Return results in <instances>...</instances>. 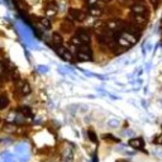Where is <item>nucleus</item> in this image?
Returning <instances> with one entry per match:
<instances>
[{
  "mask_svg": "<svg viewBox=\"0 0 162 162\" xmlns=\"http://www.w3.org/2000/svg\"><path fill=\"white\" fill-rule=\"evenodd\" d=\"M77 59L79 61H90L91 57V48L89 47V44H81V51L77 52Z\"/></svg>",
  "mask_w": 162,
  "mask_h": 162,
  "instance_id": "obj_1",
  "label": "nucleus"
},
{
  "mask_svg": "<svg viewBox=\"0 0 162 162\" xmlns=\"http://www.w3.org/2000/svg\"><path fill=\"white\" fill-rule=\"evenodd\" d=\"M69 19H71V20H84L85 19V14L81 10H79V9H70L69 10Z\"/></svg>",
  "mask_w": 162,
  "mask_h": 162,
  "instance_id": "obj_2",
  "label": "nucleus"
},
{
  "mask_svg": "<svg viewBox=\"0 0 162 162\" xmlns=\"http://www.w3.org/2000/svg\"><path fill=\"white\" fill-rule=\"evenodd\" d=\"M56 51H57V53L61 56L62 58H65V59H67V61H70V59H72V53L70 52L69 49L66 48V47H63V46H61V47H57L56 48Z\"/></svg>",
  "mask_w": 162,
  "mask_h": 162,
  "instance_id": "obj_3",
  "label": "nucleus"
},
{
  "mask_svg": "<svg viewBox=\"0 0 162 162\" xmlns=\"http://www.w3.org/2000/svg\"><path fill=\"white\" fill-rule=\"evenodd\" d=\"M76 36L80 37V39L82 41V44H89V43H90L91 37H90V34H89L86 31H85V29H79L77 33H76Z\"/></svg>",
  "mask_w": 162,
  "mask_h": 162,
  "instance_id": "obj_4",
  "label": "nucleus"
},
{
  "mask_svg": "<svg viewBox=\"0 0 162 162\" xmlns=\"http://www.w3.org/2000/svg\"><path fill=\"white\" fill-rule=\"evenodd\" d=\"M129 146L135 148V150H142L144 147V140L142 138H133L129 140Z\"/></svg>",
  "mask_w": 162,
  "mask_h": 162,
  "instance_id": "obj_5",
  "label": "nucleus"
},
{
  "mask_svg": "<svg viewBox=\"0 0 162 162\" xmlns=\"http://www.w3.org/2000/svg\"><path fill=\"white\" fill-rule=\"evenodd\" d=\"M132 11L134 14H144L146 13V6L142 3H135L134 5H132Z\"/></svg>",
  "mask_w": 162,
  "mask_h": 162,
  "instance_id": "obj_6",
  "label": "nucleus"
},
{
  "mask_svg": "<svg viewBox=\"0 0 162 162\" xmlns=\"http://www.w3.org/2000/svg\"><path fill=\"white\" fill-rule=\"evenodd\" d=\"M122 25V22L118 19H112L108 22V28L110 29V31H117V29Z\"/></svg>",
  "mask_w": 162,
  "mask_h": 162,
  "instance_id": "obj_7",
  "label": "nucleus"
},
{
  "mask_svg": "<svg viewBox=\"0 0 162 162\" xmlns=\"http://www.w3.org/2000/svg\"><path fill=\"white\" fill-rule=\"evenodd\" d=\"M101 13H103V10H101L100 8L95 6V5L90 6L89 8V10H87V14L91 15V16H99V15H101Z\"/></svg>",
  "mask_w": 162,
  "mask_h": 162,
  "instance_id": "obj_8",
  "label": "nucleus"
},
{
  "mask_svg": "<svg viewBox=\"0 0 162 162\" xmlns=\"http://www.w3.org/2000/svg\"><path fill=\"white\" fill-rule=\"evenodd\" d=\"M56 14H57V8L54 6V4L49 5V6L46 9V15H47V18H52V16H54Z\"/></svg>",
  "mask_w": 162,
  "mask_h": 162,
  "instance_id": "obj_9",
  "label": "nucleus"
},
{
  "mask_svg": "<svg viewBox=\"0 0 162 162\" xmlns=\"http://www.w3.org/2000/svg\"><path fill=\"white\" fill-rule=\"evenodd\" d=\"M62 36L59 34V33H57V32H54L53 34H52V42H53V44L54 46H61L62 44Z\"/></svg>",
  "mask_w": 162,
  "mask_h": 162,
  "instance_id": "obj_10",
  "label": "nucleus"
},
{
  "mask_svg": "<svg viewBox=\"0 0 162 162\" xmlns=\"http://www.w3.org/2000/svg\"><path fill=\"white\" fill-rule=\"evenodd\" d=\"M146 15H143V14H134L133 15V22L134 23H137V24H143V23H146Z\"/></svg>",
  "mask_w": 162,
  "mask_h": 162,
  "instance_id": "obj_11",
  "label": "nucleus"
},
{
  "mask_svg": "<svg viewBox=\"0 0 162 162\" xmlns=\"http://www.w3.org/2000/svg\"><path fill=\"white\" fill-rule=\"evenodd\" d=\"M32 89H31V85L28 82H22L20 85V92L23 94V95H28V94H31Z\"/></svg>",
  "mask_w": 162,
  "mask_h": 162,
  "instance_id": "obj_12",
  "label": "nucleus"
},
{
  "mask_svg": "<svg viewBox=\"0 0 162 162\" xmlns=\"http://www.w3.org/2000/svg\"><path fill=\"white\" fill-rule=\"evenodd\" d=\"M19 112L22 113L24 117H31L32 115V109L29 108V106H20Z\"/></svg>",
  "mask_w": 162,
  "mask_h": 162,
  "instance_id": "obj_13",
  "label": "nucleus"
},
{
  "mask_svg": "<svg viewBox=\"0 0 162 162\" xmlns=\"http://www.w3.org/2000/svg\"><path fill=\"white\" fill-rule=\"evenodd\" d=\"M71 44L72 46H76V47H79V46H81L82 44V41L80 39V37L79 36H74V37H71Z\"/></svg>",
  "mask_w": 162,
  "mask_h": 162,
  "instance_id": "obj_14",
  "label": "nucleus"
},
{
  "mask_svg": "<svg viewBox=\"0 0 162 162\" xmlns=\"http://www.w3.org/2000/svg\"><path fill=\"white\" fill-rule=\"evenodd\" d=\"M8 104H9V100H8V97L5 95H1L0 96V108L1 109H5Z\"/></svg>",
  "mask_w": 162,
  "mask_h": 162,
  "instance_id": "obj_15",
  "label": "nucleus"
},
{
  "mask_svg": "<svg viewBox=\"0 0 162 162\" xmlns=\"http://www.w3.org/2000/svg\"><path fill=\"white\" fill-rule=\"evenodd\" d=\"M41 24L43 25L44 28H49V27H51V22H49L48 18H42V19H41Z\"/></svg>",
  "mask_w": 162,
  "mask_h": 162,
  "instance_id": "obj_16",
  "label": "nucleus"
},
{
  "mask_svg": "<svg viewBox=\"0 0 162 162\" xmlns=\"http://www.w3.org/2000/svg\"><path fill=\"white\" fill-rule=\"evenodd\" d=\"M89 137H90V139L92 140V142H97V139H96V135H95V133L94 132H89Z\"/></svg>",
  "mask_w": 162,
  "mask_h": 162,
  "instance_id": "obj_17",
  "label": "nucleus"
},
{
  "mask_svg": "<svg viewBox=\"0 0 162 162\" xmlns=\"http://www.w3.org/2000/svg\"><path fill=\"white\" fill-rule=\"evenodd\" d=\"M99 1V0H86V3H87V5H90V6H92V5H95V4Z\"/></svg>",
  "mask_w": 162,
  "mask_h": 162,
  "instance_id": "obj_18",
  "label": "nucleus"
},
{
  "mask_svg": "<svg viewBox=\"0 0 162 162\" xmlns=\"http://www.w3.org/2000/svg\"><path fill=\"white\" fill-rule=\"evenodd\" d=\"M150 1L152 3V5H155V8H157V5H158V0H150Z\"/></svg>",
  "mask_w": 162,
  "mask_h": 162,
  "instance_id": "obj_19",
  "label": "nucleus"
},
{
  "mask_svg": "<svg viewBox=\"0 0 162 162\" xmlns=\"http://www.w3.org/2000/svg\"><path fill=\"white\" fill-rule=\"evenodd\" d=\"M117 162H127V161H124V160H118Z\"/></svg>",
  "mask_w": 162,
  "mask_h": 162,
  "instance_id": "obj_20",
  "label": "nucleus"
}]
</instances>
